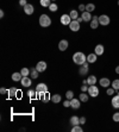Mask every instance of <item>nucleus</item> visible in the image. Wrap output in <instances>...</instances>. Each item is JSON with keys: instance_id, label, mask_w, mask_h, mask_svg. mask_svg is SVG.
<instances>
[{"instance_id": "nucleus-29", "label": "nucleus", "mask_w": 119, "mask_h": 132, "mask_svg": "<svg viewBox=\"0 0 119 132\" xmlns=\"http://www.w3.org/2000/svg\"><path fill=\"white\" fill-rule=\"evenodd\" d=\"M95 10V5L94 4H87V5H86V11H87V12H93V11H94Z\"/></svg>"}, {"instance_id": "nucleus-27", "label": "nucleus", "mask_w": 119, "mask_h": 132, "mask_svg": "<svg viewBox=\"0 0 119 132\" xmlns=\"http://www.w3.org/2000/svg\"><path fill=\"white\" fill-rule=\"evenodd\" d=\"M39 3H41V5H42L43 7H49L50 5H51V0H39Z\"/></svg>"}, {"instance_id": "nucleus-37", "label": "nucleus", "mask_w": 119, "mask_h": 132, "mask_svg": "<svg viewBox=\"0 0 119 132\" xmlns=\"http://www.w3.org/2000/svg\"><path fill=\"white\" fill-rule=\"evenodd\" d=\"M114 92H116V89L113 88H107V90H106V94L107 95H113V94H114Z\"/></svg>"}, {"instance_id": "nucleus-4", "label": "nucleus", "mask_w": 119, "mask_h": 132, "mask_svg": "<svg viewBox=\"0 0 119 132\" xmlns=\"http://www.w3.org/2000/svg\"><path fill=\"white\" fill-rule=\"evenodd\" d=\"M110 22H111V19L107 14H101L100 17H99V23H100V25H102V26H107V25L110 24Z\"/></svg>"}, {"instance_id": "nucleus-39", "label": "nucleus", "mask_w": 119, "mask_h": 132, "mask_svg": "<svg viewBox=\"0 0 119 132\" xmlns=\"http://www.w3.org/2000/svg\"><path fill=\"white\" fill-rule=\"evenodd\" d=\"M88 87L89 86H86V85L82 83V86H81V92H88Z\"/></svg>"}, {"instance_id": "nucleus-16", "label": "nucleus", "mask_w": 119, "mask_h": 132, "mask_svg": "<svg viewBox=\"0 0 119 132\" xmlns=\"http://www.w3.org/2000/svg\"><path fill=\"white\" fill-rule=\"evenodd\" d=\"M34 11H35V9H34V6L31 5V4H26L24 6V12L26 13L28 15H31L32 13H34Z\"/></svg>"}, {"instance_id": "nucleus-12", "label": "nucleus", "mask_w": 119, "mask_h": 132, "mask_svg": "<svg viewBox=\"0 0 119 132\" xmlns=\"http://www.w3.org/2000/svg\"><path fill=\"white\" fill-rule=\"evenodd\" d=\"M21 86L23 87H25V88H26V87H30L31 86V83H32V81H31V79L30 77H28V76H23V79H21Z\"/></svg>"}, {"instance_id": "nucleus-6", "label": "nucleus", "mask_w": 119, "mask_h": 132, "mask_svg": "<svg viewBox=\"0 0 119 132\" xmlns=\"http://www.w3.org/2000/svg\"><path fill=\"white\" fill-rule=\"evenodd\" d=\"M36 92L37 93H48V87L45 83H38L36 86Z\"/></svg>"}, {"instance_id": "nucleus-35", "label": "nucleus", "mask_w": 119, "mask_h": 132, "mask_svg": "<svg viewBox=\"0 0 119 132\" xmlns=\"http://www.w3.org/2000/svg\"><path fill=\"white\" fill-rule=\"evenodd\" d=\"M57 9H58V7H57V5H56L55 3H51V5L49 6V10L51 11V12H56V11H57Z\"/></svg>"}, {"instance_id": "nucleus-28", "label": "nucleus", "mask_w": 119, "mask_h": 132, "mask_svg": "<svg viewBox=\"0 0 119 132\" xmlns=\"http://www.w3.org/2000/svg\"><path fill=\"white\" fill-rule=\"evenodd\" d=\"M38 73H39V71L37 70L36 68H32V69H31V73H30V76L32 77V79H37V77H38Z\"/></svg>"}, {"instance_id": "nucleus-18", "label": "nucleus", "mask_w": 119, "mask_h": 132, "mask_svg": "<svg viewBox=\"0 0 119 132\" xmlns=\"http://www.w3.org/2000/svg\"><path fill=\"white\" fill-rule=\"evenodd\" d=\"M97 60H98V55L97 54H89L88 56H87V62L88 63H94V62H97Z\"/></svg>"}, {"instance_id": "nucleus-38", "label": "nucleus", "mask_w": 119, "mask_h": 132, "mask_svg": "<svg viewBox=\"0 0 119 132\" xmlns=\"http://www.w3.org/2000/svg\"><path fill=\"white\" fill-rule=\"evenodd\" d=\"M112 119H113V121H116V123H119V112H116V113L113 114Z\"/></svg>"}, {"instance_id": "nucleus-40", "label": "nucleus", "mask_w": 119, "mask_h": 132, "mask_svg": "<svg viewBox=\"0 0 119 132\" xmlns=\"http://www.w3.org/2000/svg\"><path fill=\"white\" fill-rule=\"evenodd\" d=\"M79 10H80V11H81V12H85V11H86V5H83V4H81V5H80V6H79Z\"/></svg>"}, {"instance_id": "nucleus-2", "label": "nucleus", "mask_w": 119, "mask_h": 132, "mask_svg": "<svg viewBox=\"0 0 119 132\" xmlns=\"http://www.w3.org/2000/svg\"><path fill=\"white\" fill-rule=\"evenodd\" d=\"M39 25L42 28H48L51 25V19L48 14H42L39 17Z\"/></svg>"}, {"instance_id": "nucleus-45", "label": "nucleus", "mask_w": 119, "mask_h": 132, "mask_svg": "<svg viewBox=\"0 0 119 132\" xmlns=\"http://www.w3.org/2000/svg\"><path fill=\"white\" fill-rule=\"evenodd\" d=\"M4 15H5V13H4V11L1 10V11H0V18H4Z\"/></svg>"}, {"instance_id": "nucleus-41", "label": "nucleus", "mask_w": 119, "mask_h": 132, "mask_svg": "<svg viewBox=\"0 0 119 132\" xmlns=\"http://www.w3.org/2000/svg\"><path fill=\"white\" fill-rule=\"evenodd\" d=\"M63 106H64V107H70V100H68V99H67V100L63 102Z\"/></svg>"}, {"instance_id": "nucleus-25", "label": "nucleus", "mask_w": 119, "mask_h": 132, "mask_svg": "<svg viewBox=\"0 0 119 132\" xmlns=\"http://www.w3.org/2000/svg\"><path fill=\"white\" fill-rule=\"evenodd\" d=\"M70 124H72L73 126H75V125H80V118H79V117H76V116L72 117V118H70Z\"/></svg>"}, {"instance_id": "nucleus-23", "label": "nucleus", "mask_w": 119, "mask_h": 132, "mask_svg": "<svg viewBox=\"0 0 119 132\" xmlns=\"http://www.w3.org/2000/svg\"><path fill=\"white\" fill-rule=\"evenodd\" d=\"M21 79H23V75H21V73H13L12 74V80L15 81V82L21 81Z\"/></svg>"}, {"instance_id": "nucleus-9", "label": "nucleus", "mask_w": 119, "mask_h": 132, "mask_svg": "<svg viewBox=\"0 0 119 132\" xmlns=\"http://www.w3.org/2000/svg\"><path fill=\"white\" fill-rule=\"evenodd\" d=\"M80 99H75V98H73L72 100H70V107L72 108H74V110H79L80 108Z\"/></svg>"}, {"instance_id": "nucleus-32", "label": "nucleus", "mask_w": 119, "mask_h": 132, "mask_svg": "<svg viewBox=\"0 0 119 132\" xmlns=\"http://www.w3.org/2000/svg\"><path fill=\"white\" fill-rule=\"evenodd\" d=\"M72 131H73V132H82L83 129L81 127V125H75V126H73Z\"/></svg>"}, {"instance_id": "nucleus-10", "label": "nucleus", "mask_w": 119, "mask_h": 132, "mask_svg": "<svg viewBox=\"0 0 119 132\" xmlns=\"http://www.w3.org/2000/svg\"><path fill=\"white\" fill-rule=\"evenodd\" d=\"M72 20H73V19L70 18L69 14H62L61 15V23L63 25H69L70 23H72Z\"/></svg>"}, {"instance_id": "nucleus-17", "label": "nucleus", "mask_w": 119, "mask_h": 132, "mask_svg": "<svg viewBox=\"0 0 119 132\" xmlns=\"http://www.w3.org/2000/svg\"><path fill=\"white\" fill-rule=\"evenodd\" d=\"M111 104H112L113 108H119V94H117V95L113 96Z\"/></svg>"}, {"instance_id": "nucleus-48", "label": "nucleus", "mask_w": 119, "mask_h": 132, "mask_svg": "<svg viewBox=\"0 0 119 132\" xmlns=\"http://www.w3.org/2000/svg\"><path fill=\"white\" fill-rule=\"evenodd\" d=\"M51 1H52V3H55V0H51Z\"/></svg>"}, {"instance_id": "nucleus-31", "label": "nucleus", "mask_w": 119, "mask_h": 132, "mask_svg": "<svg viewBox=\"0 0 119 132\" xmlns=\"http://www.w3.org/2000/svg\"><path fill=\"white\" fill-rule=\"evenodd\" d=\"M112 87L116 90H119V79H116V80L112 81Z\"/></svg>"}, {"instance_id": "nucleus-3", "label": "nucleus", "mask_w": 119, "mask_h": 132, "mask_svg": "<svg viewBox=\"0 0 119 132\" xmlns=\"http://www.w3.org/2000/svg\"><path fill=\"white\" fill-rule=\"evenodd\" d=\"M88 94H89V96H92V98H97V96L99 95V88L95 86V85L89 86L88 87Z\"/></svg>"}, {"instance_id": "nucleus-19", "label": "nucleus", "mask_w": 119, "mask_h": 132, "mask_svg": "<svg viewBox=\"0 0 119 132\" xmlns=\"http://www.w3.org/2000/svg\"><path fill=\"white\" fill-rule=\"evenodd\" d=\"M17 93H18V89L15 88V87H11V88H9L7 94H9L10 98H14V96L17 95Z\"/></svg>"}, {"instance_id": "nucleus-26", "label": "nucleus", "mask_w": 119, "mask_h": 132, "mask_svg": "<svg viewBox=\"0 0 119 132\" xmlns=\"http://www.w3.org/2000/svg\"><path fill=\"white\" fill-rule=\"evenodd\" d=\"M69 15H70V18L73 19V20H75V19L79 18V12H77L76 10H72L70 13H69Z\"/></svg>"}, {"instance_id": "nucleus-13", "label": "nucleus", "mask_w": 119, "mask_h": 132, "mask_svg": "<svg viewBox=\"0 0 119 132\" xmlns=\"http://www.w3.org/2000/svg\"><path fill=\"white\" fill-rule=\"evenodd\" d=\"M68 45H69L68 40L67 39H62V40H60V43H58V49L61 50V51H64V50L68 49Z\"/></svg>"}, {"instance_id": "nucleus-1", "label": "nucleus", "mask_w": 119, "mask_h": 132, "mask_svg": "<svg viewBox=\"0 0 119 132\" xmlns=\"http://www.w3.org/2000/svg\"><path fill=\"white\" fill-rule=\"evenodd\" d=\"M73 62L77 65H82L87 62V56L81 51H77L73 55Z\"/></svg>"}, {"instance_id": "nucleus-47", "label": "nucleus", "mask_w": 119, "mask_h": 132, "mask_svg": "<svg viewBox=\"0 0 119 132\" xmlns=\"http://www.w3.org/2000/svg\"><path fill=\"white\" fill-rule=\"evenodd\" d=\"M116 73L119 74V65H117V67H116Z\"/></svg>"}, {"instance_id": "nucleus-46", "label": "nucleus", "mask_w": 119, "mask_h": 132, "mask_svg": "<svg viewBox=\"0 0 119 132\" xmlns=\"http://www.w3.org/2000/svg\"><path fill=\"white\" fill-rule=\"evenodd\" d=\"M76 20H77V22H79V23L83 22V19H82V17H79V18H77V19H76Z\"/></svg>"}, {"instance_id": "nucleus-44", "label": "nucleus", "mask_w": 119, "mask_h": 132, "mask_svg": "<svg viewBox=\"0 0 119 132\" xmlns=\"http://www.w3.org/2000/svg\"><path fill=\"white\" fill-rule=\"evenodd\" d=\"M7 92H9V89H6V88H0V93H1V94H7Z\"/></svg>"}, {"instance_id": "nucleus-36", "label": "nucleus", "mask_w": 119, "mask_h": 132, "mask_svg": "<svg viewBox=\"0 0 119 132\" xmlns=\"http://www.w3.org/2000/svg\"><path fill=\"white\" fill-rule=\"evenodd\" d=\"M66 98H67L68 100H72V99L74 98V93L72 92V90H68V92L66 93Z\"/></svg>"}, {"instance_id": "nucleus-5", "label": "nucleus", "mask_w": 119, "mask_h": 132, "mask_svg": "<svg viewBox=\"0 0 119 132\" xmlns=\"http://www.w3.org/2000/svg\"><path fill=\"white\" fill-rule=\"evenodd\" d=\"M89 71V68H88V62H86L85 64H82L81 67H80L79 69V74L80 75H82V76H85V75H87Z\"/></svg>"}, {"instance_id": "nucleus-33", "label": "nucleus", "mask_w": 119, "mask_h": 132, "mask_svg": "<svg viewBox=\"0 0 119 132\" xmlns=\"http://www.w3.org/2000/svg\"><path fill=\"white\" fill-rule=\"evenodd\" d=\"M28 95L30 96L31 99H34L35 95H37V92H36V90H34V89H29V90H28Z\"/></svg>"}, {"instance_id": "nucleus-22", "label": "nucleus", "mask_w": 119, "mask_h": 132, "mask_svg": "<svg viewBox=\"0 0 119 132\" xmlns=\"http://www.w3.org/2000/svg\"><path fill=\"white\" fill-rule=\"evenodd\" d=\"M62 100V96L60 95V94H54V95H51V101L54 102V104H58V102H61Z\"/></svg>"}, {"instance_id": "nucleus-15", "label": "nucleus", "mask_w": 119, "mask_h": 132, "mask_svg": "<svg viewBox=\"0 0 119 132\" xmlns=\"http://www.w3.org/2000/svg\"><path fill=\"white\" fill-rule=\"evenodd\" d=\"M104 51H105V48H104V45H102V44H98V45L94 48V52L98 56H101L102 54H104Z\"/></svg>"}, {"instance_id": "nucleus-24", "label": "nucleus", "mask_w": 119, "mask_h": 132, "mask_svg": "<svg viewBox=\"0 0 119 132\" xmlns=\"http://www.w3.org/2000/svg\"><path fill=\"white\" fill-rule=\"evenodd\" d=\"M88 98H89V94H86V92H82L79 96L80 101H82V102H87L88 101Z\"/></svg>"}, {"instance_id": "nucleus-42", "label": "nucleus", "mask_w": 119, "mask_h": 132, "mask_svg": "<svg viewBox=\"0 0 119 132\" xmlns=\"http://www.w3.org/2000/svg\"><path fill=\"white\" fill-rule=\"evenodd\" d=\"M26 4H28V1H26V0H19V5H20V6L24 7Z\"/></svg>"}, {"instance_id": "nucleus-43", "label": "nucleus", "mask_w": 119, "mask_h": 132, "mask_svg": "<svg viewBox=\"0 0 119 132\" xmlns=\"http://www.w3.org/2000/svg\"><path fill=\"white\" fill-rule=\"evenodd\" d=\"M86 123V118L85 117H80V125H83Z\"/></svg>"}, {"instance_id": "nucleus-20", "label": "nucleus", "mask_w": 119, "mask_h": 132, "mask_svg": "<svg viewBox=\"0 0 119 132\" xmlns=\"http://www.w3.org/2000/svg\"><path fill=\"white\" fill-rule=\"evenodd\" d=\"M82 19L83 22H91L92 20V15H91V12H87V11H85V12H82Z\"/></svg>"}, {"instance_id": "nucleus-21", "label": "nucleus", "mask_w": 119, "mask_h": 132, "mask_svg": "<svg viewBox=\"0 0 119 132\" xmlns=\"http://www.w3.org/2000/svg\"><path fill=\"white\" fill-rule=\"evenodd\" d=\"M97 77L94 76V75H91V76H88V79H87V85L88 86H93V85H95L97 83Z\"/></svg>"}, {"instance_id": "nucleus-49", "label": "nucleus", "mask_w": 119, "mask_h": 132, "mask_svg": "<svg viewBox=\"0 0 119 132\" xmlns=\"http://www.w3.org/2000/svg\"><path fill=\"white\" fill-rule=\"evenodd\" d=\"M118 6H119V0H118Z\"/></svg>"}, {"instance_id": "nucleus-30", "label": "nucleus", "mask_w": 119, "mask_h": 132, "mask_svg": "<svg viewBox=\"0 0 119 132\" xmlns=\"http://www.w3.org/2000/svg\"><path fill=\"white\" fill-rule=\"evenodd\" d=\"M20 73H21V75H23V76H29V75H30V73H31V69L23 68V69L20 70Z\"/></svg>"}, {"instance_id": "nucleus-34", "label": "nucleus", "mask_w": 119, "mask_h": 132, "mask_svg": "<svg viewBox=\"0 0 119 132\" xmlns=\"http://www.w3.org/2000/svg\"><path fill=\"white\" fill-rule=\"evenodd\" d=\"M42 100H43V101H44V102H48V101H50V100H51V95H49L48 93H45V94L43 95Z\"/></svg>"}, {"instance_id": "nucleus-14", "label": "nucleus", "mask_w": 119, "mask_h": 132, "mask_svg": "<svg viewBox=\"0 0 119 132\" xmlns=\"http://www.w3.org/2000/svg\"><path fill=\"white\" fill-rule=\"evenodd\" d=\"M99 83H100L101 87H104V88H108V86L111 85V81H110V79H107V77H102V79H100Z\"/></svg>"}, {"instance_id": "nucleus-11", "label": "nucleus", "mask_w": 119, "mask_h": 132, "mask_svg": "<svg viewBox=\"0 0 119 132\" xmlns=\"http://www.w3.org/2000/svg\"><path fill=\"white\" fill-rule=\"evenodd\" d=\"M36 69L39 71V73H43V71H45V69H46V62L39 61L38 63H37V65H36Z\"/></svg>"}, {"instance_id": "nucleus-8", "label": "nucleus", "mask_w": 119, "mask_h": 132, "mask_svg": "<svg viewBox=\"0 0 119 132\" xmlns=\"http://www.w3.org/2000/svg\"><path fill=\"white\" fill-rule=\"evenodd\" d=\"M99 17L98 15H93V18H92V20H91V29H98V26H99Z\"/></svg>"}, {"instance_id": "nucleus-7", "label": "nucleus", "mask_w": 119, "mask_h": 132, "mask_svg": "<svg viewBox=\"0 0 119 132\" xmlns=\"http://www.w3.org/2000/svg\"><path fill=\"white\" fill-rule=\"evenodd\" d=\"M69 29L72 31H74V32H77V31L80 30V23L77 22L76 19H75V20H72V23L69 24Z\"/></svg>"}]
</instances>
